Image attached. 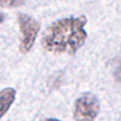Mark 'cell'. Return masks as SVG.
<instances>
[{
  "mask_svg": "<svg viewBox=\"0 0 121 121\" xmlns=\"http://www.w3.org/2000/svg\"><path fill=\"white\" fill-rule=\"evenodd\" d=\"M87 17L70 16L54 22L45 30L41 44L46 52L54 54H75L85 44Z\"/></svg>",
  "mask_w": 121,
  "mask_h": 121,
  "instance_id": "6da1fadb",
  "label": "cell"
},
{
  "mask_svg": "<svg viewBox=\"0 0 121 121\" xmlns=\"http://www.w3.org/2000/svg\"><path fill=\"white\" fill-rule=\"evenodd\" d=\"M100 112V101L93 93H84L75 101L73 117L75 121H94Z\"/></svg>",
  "mask_w": 121,
  "mask_h": 121,
  "instance_id": "7a4b0ae2",
  "label": "cell"
},
{
  "mask_svg": "<svg viewBox=\"0 0 121 121\" xmlns=\"http://www.w3.org/2000/svg\"><path fill=\"white\" fill-rule=\"evenodd\" d=\"M18 27L21 31V44L19 49L22 53H28L32 48L37 35L40 31V23L32 16L21 13L17 16Z\"/></svg>",
  "mask_w": 121,
  "mask_h": 121,
  "instance_id": "3957f363",
  "label": "cell"
},
{
  "mask_svg": "<svg viewBox=\"0 0 121 121\" xmlns=\"http://www.w3.org/2000/svg\"><path fill=\"white\" fill-rule=\"evenodd\" d=\"M16 96V91L13 88H5L0 91V119L10 109Z\"/></svg>",
  "mask_w": 121,
  "mask_h": 121,
  "instance_id": "277c9868",
  "label": "cell"
},
{
  "mask_svg": "<svg viewBox=\"0 0 121 121\" xmlns=\"http://www.w3.org/2000/svg\"><path fill=\"white\" fill-rule=\"evenodd\" d=\"M26 2V0H0L1 8H17Z\"/></svg>",
  "mask_w": 121,
  "mask_h": 121,
  "instance_id": "5b68a950",
  "label": "cell"
},
{
  "mask_svg": "<svg viewBox=\"0 0 121 121\" xmlns=\"http://www.w3.org/2000/svg\"><path fill=\"white\" fill-rule=\"evenodd\" d=\"M114 77L119 84H121V60L117 62L116 66L114 69Z\"/></svg>",
  "mask_w": 121,
  "mask_h": 121,
  "instance_id": "8992f818",
  "label": "cell"
},
{
  "mask_svg": "<svg viewBox=\"0 0 121 121\" xmlns=\"http://www.w3.org/2000/svg\"><path fill=\"white\" fill-rule=\"evenodd\" d=\"M42 121H60V120H58V119H56V118H46Z\"/></svg>",
  "mask_w": 121,
  "mask_h": 121,
  "instance_id": "52a82bcc",
  "label": "cell"
},
{
  "mask_svg": "<svg viewBox=\"0 0 121 121\" xmlns=\"http://www.w3.org/2000/svg\"><path fill=\"white\" fill-rule=\"evenodd\" d=\"M3 21H4V16H3V14H2V13H0V24L2 23Z\"/></svg>",
  "mask_w": 121,
  "mask_h": 121,
  "instance_id": "ba28073f",
  "label": "cell"
}]
</instances>
